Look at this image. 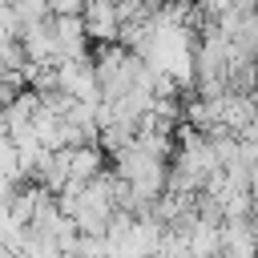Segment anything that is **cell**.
I'll return each mask as SVG.
<instances>
[{
  "mask_svg": "<svg viewBox=\"0 0 258 258\" xmlns=\"http://www.w3.org/2000/svg\"><path fill=\"white\" fill-rule=\"evenodd\" d=\"M85 28L93 44H113L121 40V16H117V0H85Z\"/></svg>",
  "mask_w": 258,
  "mask_h": 258,
  "instance_id": "1",
  "label": "cell"
},
{
  "mask_svg": "<svg viewBox=\"0 0 258 258\" xmlns=\"http://www.w3.org/2000/svg\"><path fill=\"white\" fill-rule=\"evenodd\" d=\"M218 258H258V234L250 218L222 222V254Z\"/></svg>",
  "mask_w": 258,
  "mask_h": 258,
  "instance_id": "2",
  "label": "cell"
},
{
  "mask_svg": "<svg viewBox=\"0 0 258 258\" xmlns=\"http://www.w3.org/2000/svg\"><path fill=\"white\" fill-rule=\"evenodd\" d=\"M101 161H105V145H101V141L77 145V149H73V177H77V181H93V177H101V173H105Z\"/></svg>",
  "mask_w": 258,
  "mask_h": 258,
  "instance_id": "3",
  "label": "cell"
}]
</instances>
